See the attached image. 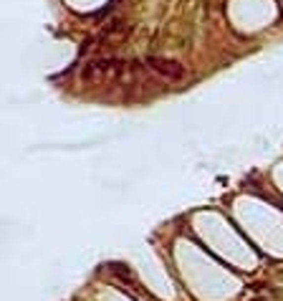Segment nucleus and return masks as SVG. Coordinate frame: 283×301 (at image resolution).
<instances>
[{
    "label": "nucleus",
    "instance_id": "f03ea898",
    "mask_svg": "<svg viewBox=\"0 0 283 301\" xmlns=\"http://www.w3.org/2000/svg\"><path fill=\"white\" fill-rule=\"evenodd\" d=\"M147 63H149V66L155 69L157 74H162L164 79H169V81H177V79L185 76V66H180V63H175V61H167V58H149Z\"/></svg>",
    "mask_w": 283,
    "mask_h": 301
},
{
    "label": "nucleus",
    "instance_id": "f257e3e1",
    "mask_svg": "<svg viewBox=\"0 0 283 301\" xmlns=\"http://www.w3.org/2000/svg\"><path fill=\"white\" fill-rule=\"evenodd\" d=\"M124 69V63L114 58H99L83 69V81H104V79H117Z\"/></svg>",
    "mask_w": 283,
    "mask_h": 301
}]
</instances>
